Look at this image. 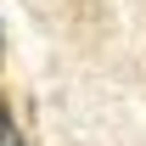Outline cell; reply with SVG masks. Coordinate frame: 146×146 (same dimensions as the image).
<instances>
[{"label":"cell","mask_w":146,"mask_h":146,"mask_svg":"<svg viewBox=\"0 0 146 146\" xmlns=\"http://www.w3.org/2000/svg\"><path fill=\"white\" fill-rule=\"evenodd\" d=\"M11 135H17V129H11V107H6V96H0V146L11 141Z\"/></svg>","instance_id":"6da1fadb"},{"label":"cell","mask_w":146,"mask_h":146,"mask_svg":"<svg viewBox=\"0 0 146 146\" xmlns=\"http://www.w3.org/2000/svg\"><path fill=\"white\" fill-rule=\"evenodd\" d=\"M6 146H23V141H17V135H11V141H6Z\"/></svg>","instance_id":"7a4b0ae2"}]
</instances>
